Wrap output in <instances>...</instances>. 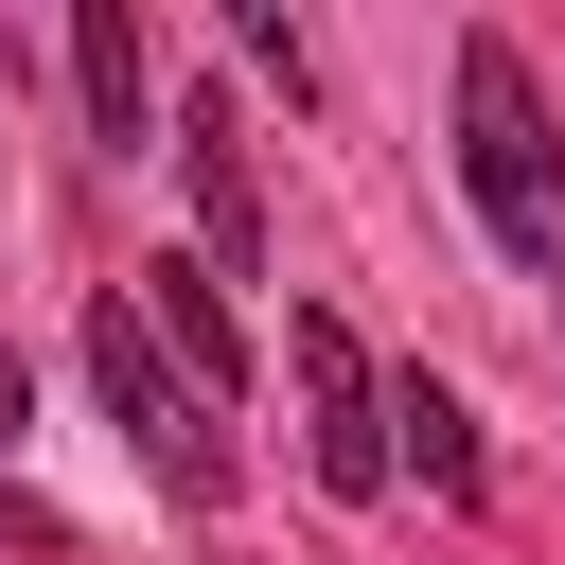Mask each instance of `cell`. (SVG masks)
<instances>
[{
  "mask_svg": "<svg viewBox=\"0 0 565 565\" xmlns=\"http://www.w3.org/2000/svg\"><path fill=\"white\" fill-rule=\"evenodd\" d=\"M88 388H106V424H124V459L177 494V512H230L247 494V441H230V406L159 353V318H141V282H88Z\"/></svg>",
  "mask_w": 565,
  "mask_h": 565,
  "instance_id": "6da1fadb",
  "label": "cell"
},
{
  "mask_svg": "<svg viewBox=\"0 0 565 565\" xmlns=\"http://www.w3.org/2000/svg\"><path fill=\"white\" fill-rule=\"evenodd\" d=\"M459 194H477V230L565 300V124H547V88H530L512 35H459Z\"/></svg>",
  "mask_w": 565,
  "mask_h": 565,
  "instance_id": "7a4b0ae2",
  "label": "cell"
},
{
  "mask_svg": "<svg viewBox=\"0 0 565 565\" xmlns=\"http://www.w3.org/2000/svg\"><path fill=\"white\" fill-rule=\"evenodd\" d=\"M282 371H300V459H318V494H388L406 459H388V371H371V335H353L335 300H300V318H282Z\"/></svg>",
  "mask_w": 565,
  "mask_h": 565,
  "instance_id": "3957f363",
  "label": "cell"
},
{
  "mask_svg": "<svg viewBox=\"0 0 565 565\" xmlns=\"http://www.w3.org/2000/svg\"><path fill=\"white\" fill-rule=\"evenodd\" d=\"M177 194H194V230H212V282L265 265V159H247V106H230V88H177Z\"/></svg>",
  "mask_w": 565,
  "mask_h": 565,
  "instance_id": "277c9868",
  "label": "cell"
},
{
  "mask_svg": "<svg viewBox=\"0 0 565 565\" xmlns=\"http://www.w3.org/2000/svg\"><path fill=\"white\" fill-rule=\"evenodd\" d=\"M71 88H88V141H106V159H141V124L177 141V88H159V53H141V18H124V0H88V18H71Z\"/></svg>",
  "mask_w": 565,
  "mask_h": 565,
  "instance_id": "5b68a950",
  "label": "cell"
},
{
  "mask_svg": "<svg viewBox=\"0 0 565 565\" xmlns=\"http://www.w3.org/2000/svg\"><path fill=\"white\" fill-rule=\"evenodd\" d=\"M141 318H159V353H177L212 406H247V300H230L212 265H141Z\"/></svg>",
  "mask_w": 565,
  "mask_h": 565,
  "instance_id": "8992f818",
  "label": "cell"
},
{
  "mask_svg": "<svg viewBox=\"0 0 565 565\" xmlns=\"http://www.w3.org/2000/svg\"><path fill=\"white\" fill-rule=\"evenodd\" d=\"M388 459H406L424 494H459V512L494 494V459H477V406H459L441 371H388Z\"/></svg>",
  "mask_w": 565,
  "mask_h": 565,
  "instance_id": "52a82bcc",
  "label": "cell"
},
{
  "mask_svg": "<svg viewBox=\"0 0 565 565\" xmlns=\"http://www.w3.org/2000/svg\"><path fill=\"white\" fill-rule=\"evenodd\" d=\"M0 547H18V565H71V512H53L18 459H0Z\"/></svg>",
  "mask_w": 565,
  "mask_h": 565,
  "instance_id": "ba28073f",
  "label": "cell"
},
{
  "mask_svg": "<svg viewBox=\"0 0 565 565\" xmlns=\"http://www.w3.org/2000/svg\"><path fill=\"white\" fill-rule=\"evenodd\" d=\"M230 53H247V71H282V88H318V53L282 35V0H247V18H230Z\"/></svg>",
  "mask_w": 565,
  "mask_h": 565,
  "instance_id": "9c48e42d",
  "label": "cell"
}]
</instances>
